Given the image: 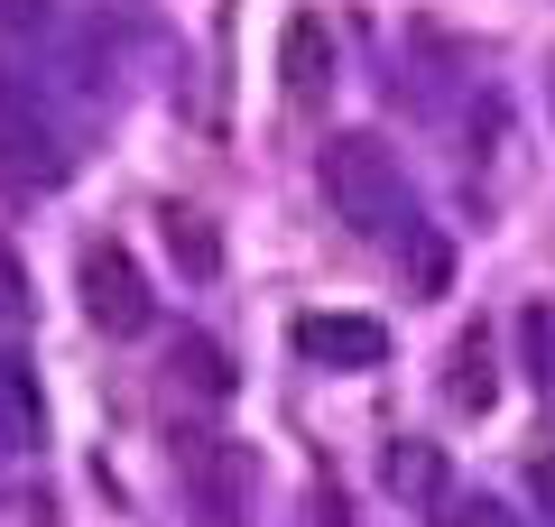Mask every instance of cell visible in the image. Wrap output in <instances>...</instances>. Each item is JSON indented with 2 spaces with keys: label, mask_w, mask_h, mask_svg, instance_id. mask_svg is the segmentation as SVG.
Here are the masks:
<instances>
[{
  "label": "cell",
  "mask_w": 555,
  "mask_h": 527,
  "mask_svg": "<svg viewBox=\"0 0 555 527\" xmlns=\"http://www.w3.org/2000/svg\"><path fill=\"white\" fill-rule=\"evenodd\" d=\"M324 204H334V222H352L361 241H389L408 232V176H398V149L379 130H343L324 139Z\"/></svg>",
  "instance_id": "6da1fadb"
},
{
  "label": "cell",
  "mask_w": 555,
  "mask_h": 527,
  "mask_svg": "<svg viewBox=\"0 0 555 527\" xmlns=\"http://www.w3.org/2000/svg\"><path fill=\"white\" fill-rule=\"evenodd\" d=\"M83 314H93L112 343H139V333L158 324V296H149V278H139V259L120 250V241H93V250H83Z\"/></svg>",
  "instance_id": "7a4b0ae2"
},
{
  "label": "cell",
  "mask_w": 555,
  "mask_h": 527,
  "mask_svg": "<svg viewBox=\"0 0 555 527\" xmlns=\"http://www.w3.org/2000/svg\"><path fill=\"white\" fill-rule=\"evenodd\" d=\"M297 351L315 371H379L389 361V324L379 314H297Z\"/></svg>",
  "instance_id": "3957f363"
},
{
  "label": "cell",
  "mask_w": 555,
  "mask_h": 527,
  "mask_svg": "<svg viewBox=\"0 0 555 527\" xmlns=\"http://www.w3.org/2000/svg\"><path fill=\"white\" fill-rule=\"evenodd\" d=\"M278 83H287V102L334 93V28H324L315 10H297V20L278 28Z\"/></svg>",
  "instance_id": "277c9868"
},
{
  "label": "cell",
  "mask_w": 555,
  "mask_h": 527,
  "mask_svg": "<svg viewBox=\"0 0 555 527\" xmlns=\"http://www.w3.org/2000/svg\"><path fill=\"white\" fill-rule=\"evenodd\" d=\"M0 176L10 185H56L65 157H56V130L38 112H20V93H0Z\"/></svg>",
  "instance_id": "5b68a950"
},
{
  "label": "cell",
  "mask_w": 555,
  "mask_h": 527,
  "mask_svg": "<svg viewBox=\"0 0 555 527\" xmlns=\"http://www.w3.org/2000/svg\"><path fill=\"white\" fill-rule=\"evenodd\" d=\"M47 435V398H38V371L20 351H0V453H28Z\"/></svg>",
  "instance_id": "8992f818"
},
{
  "label": "cell",
  "mask_w": 555,
  "mask_h": 527,
  "mask_svg": "<svg viewBox=\"0 0 555 527\" xmlns=\"http://www.w3.org/2000/svg\"><path fill=\"white\" fill-rule=\"evenodd\" d=\"M379 481H389L398 500H444V453L426 445V435H398V445L379 453Z\"/></svg>",
  "instance_id": "52a82bcc"
},
{
  "label": "cell",
  "mask_w": 555,
  "mask_h": 527,
  "mask_svg": "<svg viewBox=\"0 0 555 527\" xmlns=\"http://www.w3.org/2000/svg\"><path fill=\"white\" fill-rule=\"evenodd\" d=\"M167 371H177V389H195V398H232V351H222L214 333H177Z\"/></svg>",
  "instance_id": "ba28073f"
},
{
  "label": "cell",
  "mask_w": 555,
  "mask_h": 527,
  "mask_svg": "<svg viewBox=\"0 0 555 527\" xmlns=\"http://www.w3.org/2000/svg\"><path fill=\"white\" fill-rule=\"evenodd\" d=\"M167 250H177L185 278H214V269H222V232H214L204 214H167Z\"/></svg>",
  "instance_id": "9c48e42d"
},
{
  "label": "cell",
  "mask_w": 555,
  "mask_h": 527,
  "mask_svg": "<svg viewBox=\"0 0 555 527\" xmlns=\"http://www.w3.org/2000/svg\"><path fill=\"white\" fill-rule=\"evenodd\" d=\"M454 408H491V343H481V333H463L454 343Z\"/></svg>",
  "instance_id": "30bf717a"
},
{
  "label": "cell",
  "mask_w": 555,
  "mask_h": 527,
  "mask_svg": "<svg viewBox=\"0 0 555 527\" xmlns=\"http://www.w3.org/2000/svg\"><path fill=\"white\" fill-rule=\"evenodd\" d=\"M28 306H38V296H28V259L0 241V333H20V324H28Z\"/></svg>",
  "instance_id": "8fae6325"
},
{
  "label": "cell",
  "mask_w": 555,
  "mask_h": 527,
  "mask_svg": "<svg viewBox=\"0 0 555 527\" xmlns=\"http://www.w3.org/2000/svg\"><path fill=\"white\" fill-rule=\"evenodd\" d=\"M518 333H528V361H537V389H546V380H555V324H546V314H528V324H518Z\"/></svg>",
  "instance_id": "7c38bea8"
},
{
  "label": "cell",
  "mask_w": 555,
  "mask_h": 527,
  "mask_svg": "<svg viewBox=\"0 0 555 527\" xmlns=\"http://www.w3.org/2000/svg\"><path fill=\"white\" fill-rule=\"evenodd\" d=\"M444 527H518V518L500 500H454V509H444Z\"/></svg>",
  "instance_id": "4fadbf2b"
},
{
  "label": "cell",
  "mask_w": 555,
  "mask_h": 527,
  "mask_svg": "<svg viewBox=\"0 0 555 527\" xmlns=\"http://www.w3.org/2000/svg\"><path fill=\"white\" fill-rule=\"evenodd\" d=\"M0 20H10V28H38V20H47V0H0Z\"/></svg>",
  "instance_id": "5bb4252c"
},
{
  "label": "cell",
  "mask_w": 555,
  "mask_h": 527,
  "mask_svg": "<svg viewBox=\"0 0 555 527\" xmlns=\"http://www.w3.org/2000/svg\"><path fill=\"white\" fill-rule=\"evenodd\" d=\"M315 518H324V527H343V500H334V490H324V500H315Z\"/></svg>",
  "instance_id": "9a60e30c"
},
{
  "label": "cell",
  "mask_w": 555,
  "mask_h": 527,
  "mask_svg": "<svg viewBox=\"0 0 555 527\" xmlns=\"http://www.w3.org/2000/svg\"><path fill=\"white\" fill-rule=\"evenodd\" d=\"M537 500H555V463H537Z\"/></svg>",
  "instance_id": "2e32d148"
},
{
  "label": "cell",
  "mask_w": 555,
  "mask_h": 527,
  "mask_svg": "<svg viewBox=\"0 0 555 527\" xmlns=\"http://www.w3.org/2000/svg\"><path fill=\"white\" fill-rule=\"evenodd\" d=\"M546 102H555V65H546Z\"/></svg>",
  "instance_id": "e0dca14e"
}]
</instances>
